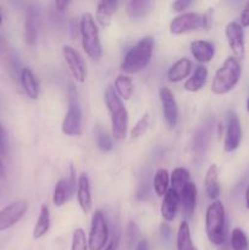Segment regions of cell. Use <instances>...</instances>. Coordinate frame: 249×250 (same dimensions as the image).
<instances>
[{
  "instance_id": "cell-1",
  "label": "cell",
  "mask_w": 249,
  "mask_h": 250,
  "mask_svg": "<svg viewBox=\"0 0 249 250\" xmlns=\"http://www.w3.org/2000/svg\"><path fill=\"white\" fill-rule=\"evenodd\" d=\"M154 51L153 37H144L137 44H134L121 62V71L127 75H134L141 72L150 62Z\"/></svg>"
},
{
  "instance_id": "cell-2",
  "label": "cell",
  "mask_w": 249,
  "mask_h": 250,
  "mask_svg": "<svg viewBox=\"0 0 249 250\" xmlns=\"http://www.w3.org/2000/svg\"><path fill=\"white\" fill-rule=\"evenodd\" d=\"M105 104L111 120L112 136L117 141H121L126 137L127 127H128V112L122 99L111 85H109L105 90Z\"/></svg>"
},
{
  "instance_id": "cell-3",
  "label": "cell",
  "mask_w": 249,
  "mask_h": 250,
  "mask_svg": "<svg viewBox=\"0 0 249 250\" xmlns=\"http://www.w3.org/2000/svg\"><path fill=\"white\" fill-rule=\"evenodd\" d=\"M205 232L208 239L214 246H222L226 241V214L220 200H215L205 212Z\"/></svg>"
},
{
  "instance_id": "cell-4",
  "label": "cell",
  "mask_w": 249,
  "mask_h": 250,
  "mask_svg": "<svg viewBox=\"0 0 249 250\" xmlns=\"http://www.w3.org/2000/svg\"><path fill=\"white\" fill-rule=\"evenodd\" d=\"M241 73L242 68L239 60H237L234 56H228L212 78L211 92L217 95H224L231 92L238 83Z\"/></svg>"
},
{
  "instance_id": "cell-5",
  "label": "cell",
  "mask_w": 249,
  "mask_h": 250,
  "mask_svg": "<svg viewBox=\"0 0 249 250\" xmlns=\"http://www.w3.org/2000/svg\"><path fill=\"white\" fill-rule=\"evenodd\" d=\"M80 32L82 38V48L92 60L98 61L103 55L102 43H100L99 29L92 14L85 12L80 21Z\"/></svg>"
},
{
  "instance_id": "cell-6",
  "label": "cell",
  "mask_w": 249,
  "mask_h": 250,
  "mask_svg": "<svg viewBox=\"0 0 249 250\" xmlns=\"http://www.w3.org/2000/svg\"><path fill=\"white\" fill-rule=\"evenodd\" d=\"M210 22L211 20L209 14L199 15L195 12H185L176 16L171 21L170 32L175 36H180L188 32L198 31L200 28H209Z\"/></svg>"
},
{
  "instance_id": "cell-7",
  "label": "cell",
  "mask_w": 249,
  "mask_h": 250,
  "mask_svg": "<svg viewBox=\"0 0 249 250\" xmlns=\"http://www.w3.org/2000/svg\"><path fill=\"white\" fill-rule=\"evenodd\" d=\"M109 239V227L106 219L100 210H95L92 216L89 238H88V249L103 250Z\"/></svg>"
},
{
  "instance_id": "cell-8",
  "label": "cell",
  "mask_w": 249,
  "mask_h": 250,
  "mask_svg": "<svg viewBox=\"0 0 249 250\" xmlns=\"http://www.w3.org/2000/svg\"><path fill=\"white\" fill-rule=\"evenodd\" d=\"M28 209V203L24 199H17L0 210V232L10 229L20 221Z\"/></svg>"
},
{
  "instance_id": "cell-9",
  "label": "cell",
  "mask_w": 249,
  "mask_h": 250,
  "mask_svg": "<svg viewBox=\"0 0 249 250\" xmlns=\"http://www.w3.org/2000/svg\"><path fill=\"white\" fill-rule=\"evenodd\" d=\"M62 56L73 80L80 83L84 82L85 77H87V67H85V63L80 53L72 46L63 45Z\"/></svg>"
},
{
  "instance_id": "cell-10",
  "label": "cell",
  "mask_w": 249,
  "mask_h": 250,
  "mask_svg": "<svg viewBox=\"0 0 249 250\" xmlns=\"http://www.w3.org/2000/svg\"><path fill=\"white\" fill-rule=\"evenodd\" d=\"M242 141V126L236 112L228 111L226 116V136L224 149L226 153H232L239 146Z\"/></svg>"
},
{
  "instance_id": "cell-11",
  "label": "cell",
  "mask_w": 249,
  "mask_h": 250,
  "mask_svg": "<svg viewBox=\"0 0 249 250\" xmlns=\"http://www.w3.org/2000/svg\"><path fill=\"white\" fill-rule=\"evenodd\" d=\"M61 129L66 136H81L82 133V110L75 99L70 100Z\"/></svg>"
},
{
  "instance_id": "cell-12",
  "label": "cell",
  "mask_w": 249,
  "mask_h": 250,
  "mask_svg": "<svg viewBox=\"0 0 249 250\" xmlns=\"http://www.w3.org/2000/svg\"><path fill=\"white\" fill-rule=\"evenodd\" d=\"M225 34H226L227 42H228V45L234 58L237 60L243 59L246 45H244V31L241 23L234 21L227 23L225 27Z\"/></svg>"
},
{
  "instance_id": "cell-13",
  "label": "cell",
  "mask_w": 249,
  "mask_h": 250,
  "mask_svg": "<svg viewBox=\"0 0 249 250\" xmlns=\"http://www.w3.org/2000/svg\"><path fill=\"white\" fill-rule=\"evenodd\" d=\"M159 97H160L164 119H165L166 125L170 128H175L178 120V106L175 97H173V93L171 92L170 88L161 87L160 90H159Z\"/></svg>"
},
{
  "instance_id": "cell-14",
  "label": "cell",
  "mask_w": 249,
  "mask_h": 250,
  "mask_svg": "<svg viewBox=\"0 0 249 250\" xmlns=\"http://www.w3.org/2000/svg\"><path fill=\"white\" fill-rule=\"evenodd\" d=\"M180 194L172 188H168L166 194L164 195L163 204H161V216L166 222H171L175 220L176 214H177L178 207H180Z\"/></svg>"
},
{
  "instance_id": "cell-15",
  "label": "cell",
  "mask_w": 249,
  "mask_h": 250,
  "mask_svg": "<svg viewBox=\"0 0 249 250\" xmlns=\"http://www.w3.org/2000/svg\"><path fill=\"white\" fill-rule=\"evenodd\" d=\"M77 200L81 209L84 214L92 210V193H90V182L87 173H81L77 182Z\"/></svg>"
},
{
  "instance_id": "cell-16",
  "label": "cell",
  "mask_w": 249,
  "mask_h": 250,
  "mask_svg": "<svg viewBox=\"0 0 249 250\" xmlns=\"http://www.w3.org/2000/svg\"><path fill=\"white\" fill-rule=\"evenodd\" d=\"M197 187L193 182L187 183L183 187V189L180 193L181 205H182V211L186 215V217H190L194 214L195 205H197Z\"/></svg>"
},
{
  "instance_id": "cell-17",
  "label": "cell",
  "mask_w": 249,
  "mask_h": 250,
  "mask_svg": "<svg viewBox=\"0 0 249 250\" xmlns=\"http://www.w3.org/2000/svg\"><path fill=\"white\" fill-rule=\"evenodd\" d=\"M193 68V63L189 59L182 58L176 61L167 71V81L171 83H177L185 80L190 75Z\"/></svg>"
},
{
  "instance_id": "cell-18",
  "label": "cell",
  "mask_w": 249,
  "mask_h": 250,
  "mask_svg": "<svg viewBox=\"0 0 249 250\" xmlns=\"http://www.w3.org/2000/svg\"><path fill=\"white\" fill-rule=\"evenodd\" d=\"M204 188L208 198L211 200H216L220 195V183H219V167L216 164H212L207 170L204 178Z\"/></svg>"
},
{
  "instance_id": "cell-19",
  "label": "cell",
  "mask_w": 249,
  "mask_h": 250,
  "mask_svg": "<svg viewBox=\"0 0 249 250\" xmlns=\"http://www.w3.org/2000/svg\"><path fill=\"white\" fill-rule=\"evenodd\" d=\"M190 51L195 60L199 63H208L214 58L215 49L210 42L195 41L190 44Z\"/></svg>"
},
{
  "instance_id": "cell-20",
  "label": "cell",
  "mask_w": 249,
  "mask_h": 250,
  "mask_svg": "<svg viewBox=\"0 0 249 250\" xmlns=\"http://www.w3.org/2000/svg\"><path fill=\"white\" fill-rule=\"evenodd\" d=\"M119 1L114 0H102L98 2L97 12H95V19L102 24L103 27H107L111 23L112 15L116 12Z\"/></svg>"
},
{
  "instance_id": "cell-21",
  "label": "cell",
  "mask_w": 249,
  "mask_h": 250,
  "mask_svg": "<svg viewBox=\"0 0 249 250\" xmlns=\"http://www.w3.org/2000/svg\"><path fill=\"white\" fill-rule=\"evenodd\" d=\"M207 80H208V68L205 67L204 65H199L194 70L193 75L186 81L183 88H185L187 92H192V93L199 92V90L205 85Z\"/></svg>"
},
{
  "instance_id": "cell-22",
  "label": "cell",
  "mask_w": 249,
  "mask_h": 250,
  "mask_svg": "<svg viewBox=\"0 0 249 250\" xmlns=\"http://www.w3.org/2000/svg\"><path fill=\"white\" fill-rule=\"evenodd\" d=\"M21 84L24 93L31 98L32 100L38 99L39 97V83L36 76L29 68H23L21 71Z\"/></svg>"
},
{
  "instance_id": "cell-23",
  "label": "cell",
  "mask_w": 249,
  "mask_h": 250,
  "mask_svg": "<svg viewBox=\"0 0 249 250\" xmlns=\"http://www.w3.org/2000/svg\"><path fill=\"white\" fill-rule=\"evenodd\" d=\"M38 37V16L33 9H29L24 21V39L28 45L33 46Z\"/></svg>"
},
{
  "instance_id": "cell-24",
  "label": "cell",
  "mask_w": 249,
  "mask_h": 250,
  "mask_svg": "<svg viewBox=\"0 0 249 250\" xmlns=\"http://www.w3.org/2000/svg\"><path fill=\"white\" fill-rule=\"evenodd\" d=\"M72 186L70 185V181L68 180H60L56 182L55 188H54V194H53V203L55 207L60 208L67 202L68 197H70L71 193L73 192Z\"/></svg>"
},
{
  "instance_id": "cell-25",
  "label": "cell",
  "mask_w": 249,
  "mask_h": 250,
  "mask_svg": "<svg viewBox=\"0 0 249 250\" xmlns=\"http://www.w3.org/2000/svg\"><path fill=\"white\" fill-rule=\"evenodd\" d=\"M50 229V211H49L48 205H42L39 217L36 222V226L33 229V238L39 239L45 236Z\"/></svg>"
},
{
  "instance_id": "cell-26",
  "label": "cell",
  "mask_w": 249,
  "mask_h": 250,
  "mask_svg": "<svg viewBox=\"0 0 249 250\" xmlns=\"http://www.w3.org/2000/svg\"><path fill=\"white\" fill-rule=\"evenodd\" d=\"M151 6L153 2L149 0H132L127 4V15L131 19H142L150 11Z\"/></svg>"
},
{
  "instance_id": "cell-27",
  "label": "cell",
  "mask_w": 249,
  "mask_h": 250,
  "mask_svg": "<svg viewBox=\"0 0 249 250\" xmlns=\"http://www.w3.org/2000/svg\"><path fill=\"white\" fill-rule=\"evenodd\" d=\"M115 90L122 100H128L133 94V83L127 75H119L115 81Z\"/></svg>"
},
{
  "instance_id": "cell-28",
  "label": "cell",
  "mask_w": 249,
  "mask_h": 250,
  "mask_svg": "<svg viewBox=\"0 0 249 250\" xmlns=\"http://www.w3.org/2000/svg\"><path fill=\"white\" fill-rule=\"evenodd\" d=\"M189 182H190L189 172L183 167L175 168V170L172 171V173L170 175L171 188H172L173 190H176L178 194H180L181 190L183 189V187Z\"/></svg>"
},
{
  "instance_id": "cell-29",
  "label": "cell",
  "mask_w": 249,
  "mask_h": 250,
  "mask_svg": "<svg viewBox=\"0 0 249 250\" xmlns=\"http://www.w3.org/2000/svg\"><path fill=\"white\" fill-rule=\"evenodd\" d=\"M177 250H194L192 237H190V229L187 221H182L178 227Z\"/></svg>"
},
{
  "instance_id": "cell-30",
  "label": "cell",
  "mask_w": 249,
  "mask_h": 250,
  "mask_svg": "<svg viewBox=\"0 0 249 250\" xmlns=\"http://www.w3.org/2000/svg\"><path fill=\"white\" fill-rule=\"evenodd\" d=\"M170 185V175L165 168H159L154 176V190L158 197L163 198L168 190Z\"/></svg>"
},
{
  "instance_id": "cell-31",
  "label": "cell",
  "mask_w": 249,
  "mask_h": 250,
  "mask_svg": "<svg viewBox=\"0 0 249 250\" xmlns=\"http://www.w3.org/2000/svg\"><path fill=\"white\" fill-rule=\"evenodd\" d=\"M232 250H248L249 244L246 233L241 229H234L231 234Z\"/></svg>"
},
{
  "instance_id": "cell-32",
  "label": "cell",
  "mask_w": 249,
  "mask_h": 250,
  "mask_svg": "<svg viewBox=\"0 0 249 250\" xmlns=\"http://www.w3.org/2000/svg\"><path fill=\"white\" fill-rule=\"evenodd\" d=\"M71 250H88V241L85 232L82 229H76L73 231Z\"/></svg>"
},
{
  "instance_id": "cell-33",
  "label": "cell",
  "mask_w": 249,
  "mask_h": 250,
  "mask_svg": "<svg viewBox=\"0 0 249 250\" xmlns=\"http://www.w3.org/2000/svg\"><path fill=\"white\" fill-rule=\"evenodd\" d=\"M149 124H150V115L144 114L141 119L137 121V124L134 125V127L131 131V137L133 139L139 138V137L143 136L145 133V131L148 129Z\"/></svg>"
},
{
  "instance_id": "cell-34",
  "label": "cell",
  "mask_w": 249,
  "mask_h": 250,
  "mask_svg": "<svg viewBox=\"0 0 249 250\" xmlns=\"http://www.w3.org/2000/svg\"><path fill=\"white\" fill-rule=\"evenodd\" d=\"M97 144L98 148L102 151H110L112 150V141L109 137V134L102 128H98L97 131Z\"/></svg>"
},
{
  "instance_id": "cell-35",
  "label": "cell",
  "mask_w": 249,
  "mask_h": 250,
  "mask_svg": "<svg viewBox=\"0 0 249 250\" xmlns=\"http://www.w3.org/2000/svg\"><path fill=\"white\" fill-rule=\"evenodd\" d=\"M208 141H209V131L208 128L203 127L199 132L197 133V136L194 137V150L197 153H202L208 146Z\"/></svg>"
},
{
  "instance_id": "cell-36",
  "label": "cell",
  "mask_w": 249,
  "mask_h": 250,
  "mask_svg": "<svg viewBox=\"0 0 249 250\" xmlns=\"http://www.w3.org/2000/svg\"><path fill=\"white\" fill-rule=\"evenodd\" d=\"M139 236V229L137 227V225L134 222H129L126 227V239L129 244L134 243L137 239V237Z\"/></svg>"
},
{
  "instance_id": "cell-37",
  "label": "cell",
  "mask_w": 249,
  "mask_h": 250,
  "mask_svg": "<svg viewBox=\"0 0 249 250\" xmlns=\"http://www.w3.org/2000/svg\"><path fill=\"white\" fill-rule=\"evenodd\" d=\"M192 5L190 0H176L172 2V10L176 12H182Z\"/></svg>"
},
{
  "instance_id": "cell-38",
  "label": "cell",
  "mask_w": 249,
  "mask_h": 250,
  "mask_svg": "<svg viewBox=\"0 0 249 250\" xmlns=\"http://www.w3.org/2000/svg\"><path fill=\"white\" fill-rule=\"evenodd\" d=\"M241 26L249 27V1L244 6L243 11L241 14Z\"/></svg>"
},
{
  "instance_id": "cell-39",
  "label": "cell",
  "mask_w": 249,
  "mask_h": 250,
  "mask_svg": "<svg viewBox=\"0 0 249 250\" xmlns=\"http://www.w3.org/2000/svg\"><path fill=\"white\" fill-rule=\"evenodd\" d=\"M134 250H150L148 241H146V239H141L139 242H137L136 249Z\"/></svg>"
},
{
  "instance_id": "cell-40",
  "label": "cell",
  "mask_w": 249,
  "mask_h": 250,
  "mask_svg": "<svg viewBox=\"0 0 249 250\" xmlns=\"http://www.w3.org/2000/svg\"><path fill=\"white\" fill-rule=\"evenodd\" d=\"M68 4H70L68 1H55V7L59 12H63L67 9Z\"/></svg>"
},
{
  "instance_id": "cell-41",
  "label": "cell",
  "mask_w": 249,
  "mask_h": 250,
  "mask_svg": "<svg viewBox=\"0 0 249 250\" xmlns=\"http://www.w3.org/2000/svg\"><path fill=\"white\" fill-rule=\"evenodd\" d=\"M117 247H119V238H114L106 247H105L103 250H117Z\"/></svg>"
},
{
  "instance_id": "cell-42",
  "label": "cell",
  "mask_w": 249,
  "mask_h": 250,
  "mask_svg": "<svg viewBox=\"0 0 249 250\" xmlns=\"http://www.w3.org/2000/svg\"><path fill=\"white\" fill-rule=\"evenodd\" d=\"M161 233H163V236L167 239L171 234V227L168 226L167 224H163L161 225Z\"/></svg>"
},
{
  "instance_id": "cell-43",
  "label": "cell",
  "mask_w": 249,
  "mask_h": 250,
  "mask_svg": "<svg viewBox=\"0 0 249 250\" xmlns=\"http://www.w3.org/2000/svg\"><path fill=\"white\" fill-rule=\"evenodd\" d=\"M246 207L247 209H249V186L246 190Z\"/></svg>"
},
{
  "instance_id": "cell-44",
  "label": "cell",
  "mask_w": 249,
  "mask_h": 250,
  "mask_svg": "<svg viewBox=\"0 0 249 250\" xmlns=\"http://www.w3.org/2000/svg\"><path fill=\"white\" fill-rule=\"evenodd\" d=\"M4 177V166H2V163L1 160H0V180Z\"/></svg>"
},
{
  "instance_id": "cell-45",
  "label": "cell",
  "mask_w": 249,
  "mask_h": 250,
  "mask_svg": "<svg viewBox=\"0 0 249 250\" xmlns=\"http://www.w3.org/2000/svg\"><path fill=\"white\" fill-rule=\"evenodd\" d=\"M2 148H4V146H2V141H1V134H0V154L2 153Z\"/></svg>"
},
{
  "instance_id": "cell-46",
  "label": "cell",
  "mask_w": 249,
  "mask_h": 250,
  "mask_svg": "<svg viewBox=\"0 0 249 250\" xmlns=\"http://www.w3.org/2000/svg\"><path fill=\"white\" fill-rule=\"evenodd\" d=\"M247 110H248V112H249V99H248V102H247Z\"/></svg>"
},
{
  "instance_id": "cell-47",
  "label": "cell",
  "mask_w": 249,
  "mask_h": 250,
  "mask_svg": "<svg viewBox=\"0 0 249 250\" xmlns=\"http://www.w3.org/2000/svg\"><path fill=\"white\" fill-rule=\"evenodd\" d=\"M1 22H2V17H1V15H0V24H1Z\"/></svg>"
},
{
  "instance_id": "cell-48",
  "label": "cell",
  "mask_w": 249,
  "mask_h": 250,
  "mask_svg": "<svg viewBox=\"0 0 249 250\" xmlns=\"http://www.w3.org/2000/svg\"><path fill=\"white\" fill-rule=\"evenodd\" d=\"M194 250H197V249H195V248H194Z\"/></svg>"
}]
</instances>
